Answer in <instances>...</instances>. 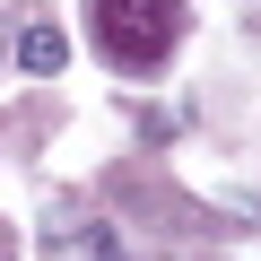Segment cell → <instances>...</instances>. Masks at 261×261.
<instances>
[{
	"mask_svg": "<svg viewBox=\"0 0 261 261\" xmlns=\"http://www.w3.org/2000/svg\"><path fill=\"white\" fill-rule=\"evenodd\" d=\"M87 44L122 79H148L183 44V0H87Z\"/></svg>",
	"mask_w": 261,
	"mask_h": 261,
	"instance_id": "1",
	"label": "cell"
},
{
	"mask_svg": "<svg viewBox=\"0 0 261 261\" xmlns=\"http://www.w3.org/2000/svg\"><path fill=\"white\" fill-rule=\"evenodd\" d=\"M18 70H27V79H61V70H70V35H61L53 18H27V27H18Z\"/></svg>",
	"mask_w": 261,
	"mask_h": 261,
	"instance_id": "2",
	"label": "cell"
},
{
	"mask_svg": "<svg viewBox=\"0 0 261 261\" xmlns=\"http://www.w3.org/2000/svg\"><path fill=\"white\" fill-rule=\"evenodd\" d=\"M61 235H70L87 261H130V244H122V226H113V218H70V209H61Z\"/></svg>",
	"mask_w": 261,
	"mask_h": 261,
	"instance_id": "3",
	"label": "cell"
}]
</instances>
